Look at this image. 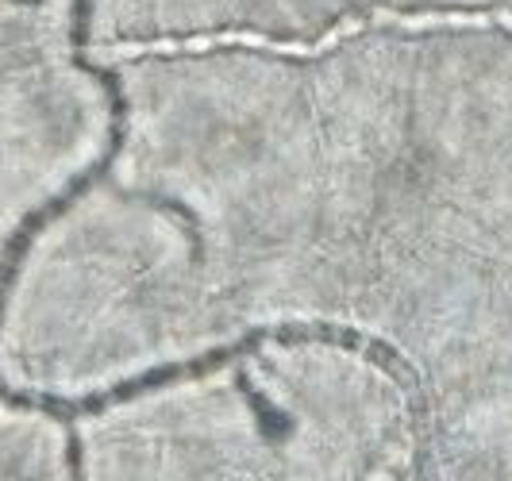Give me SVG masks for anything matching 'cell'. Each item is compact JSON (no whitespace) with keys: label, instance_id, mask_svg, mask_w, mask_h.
<instances>
[{"label":"cell","instance_id":"1","mask_svg":"<svg viewBox=\"0 0 512 481\" xmlns=\"http://www.w3.org/2000/svg\"><path fill=\"white\" fill-rule=\"evenodd\" d=\"M108 77L77 47V0H0V278L24 224L89 166H77ZM35 412L0 389V481L27 478Z\"/></svg>","mask_w":512,"mask_h":481},{"label":"cell","instance_id":"2","mask_svg":"<svg viewBox=\"0 0 512 481\" xmlns=\"http://www.w3.org/2000/svg\"><path fill=\"white\" fill-rule=\"evenodd\" d=\"M393 16H501L512 0H77V47L112 58L197 43H316Z\"/></svg>","mask_w":512,"mask_h":481}]
</instances>
